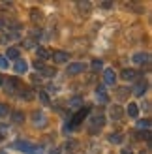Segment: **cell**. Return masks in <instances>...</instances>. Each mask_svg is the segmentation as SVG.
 Segmentation results:
<instances>
[{"label":"cell","instance_id":"cell-36","mask_svg":"<svg viewBox=\"0 0 152 154\" xmlns=\"http://www.w3.org/2000/svg\"><path fill=\"white\" fill-rule=\"evenodd\" d=\"M4 83V79H2V75H0V85H2Z\"/></svg>","mask_w":152,"mask_h":154},{"label":"cell","instance_id":"cell-39","mask_svg":"<svg viewBox=\"0 0 152 154\" xmlns=\"http://www.w3.org/2000/svg\"><path fill=\"white\" fill-rule=\"evenodd\" d=\"M0 154H6V152H0Z\"/></svg>","mask_w":152,"mask_h":154},{"label":"cell","instance_id":"cell-34","mask_svg":"<svg viewBox=\"0 0 152 154\" xmlns=\"http://www.w3.org/2000/svg\"><path fill=\"white\" fill-rule=\"evenodd\" d=\"M102 8H105V10H109V8H111V4H109V2H103V4H102Z\"/></svg>","mask_w":152,"mask_h":154},{"label":"cell","instance_id":"cell-19","mask_svg":"<svg viewBox=\"0 0 152 154\" xmlns=\"http://www.w3.org/2000/svg\"><path fill=\"white\" fill-rule=\"evenodd\" d=\"M77 8L81 13H90V10H92V6H90V2H77Z\"/></svg>","mask_w":152,"mask_h":154},{"label":"cell","instance_id":"cell-6","mask_svg":"<svg viewBox=\"0 0 152 154\" xmlns=\"http://www.w3.org/2000/svg\"><path fill=\"white\" fill-rule=\"evenodd\" d=\"M83 72H85V64L75 62V64H70V66H68V72H66V73H70V75H77V73H83Z\"/></svg>","mask_w":152,"mask_h":154},{"label":"cell","instance_id":"cell-28","mask_svg":"<svg viewBox=\"0 0 152 154\" xmlns=\"http://www.w3.org/2000/svg\"><path fill=\"white\" fill-rule=\"evenodd\" d=\"M8 111H10V109H8V105L6 103H0V117H6Z\"/></svg>","mask_w":152,"mask_h":154},{"label":"cell","instance_id":"cell-27","mask_svg":"<svg viewBox=\"0 0 152 154\" xmlns=\"http://www.w3.org/2000/svg\"><path fill=\"white\" fill-rule=\"evenodd\" d=\"M34 43H36L34 38H28V40H25V47H26V49H32V47H34Z\"/></svg>","mask_w":152,"mask_h":154},{"label":"cell","instance_id":"cell-8","mask_svg":"<svg viewBox=\"0 0 152 154\" xmlns=\"http://www.w3.org/2000/svg\"><path fill=\"white\" fill-rule=\"evenodd\" d=\"M147 87H148L147 81H139L137 85H135V88H133V94H135V96H143V94L147 92Z\"/></svg>","mask_w":152,"mask_h":154},{"label":"cell","instance_id":"cell-35","mask_svg":"<svg viewBox=\"0 0 152 154\" xmlns=\"http://www.w3.org/2000/svg\"><path fill=\"white\" fill-rule=\"evenodd\" d=\"M122 154H133V152H132L130 149H124V150H122Z\"/></svg>","mask_w":152,"mask_h":154},{"label":"cell","instance_id":"cell-4","mask_svg":"<svg viewBox=\"0 0 152 154\" xmlns=\"http://www.w3.org/2000/svg\"><path fill=\"white\" fill-rule=\"evenodd\" d=\"M90 124H92V126H90V132H92V134H96V128L100 130V128L105 124V119H103V115H94V117L90 119Z\"/></svg>","mask_w":152,"mask_h":154},{"label":"cell","instance_id":"cell-26","mask_svg":"<svg viewBox=\"0 0 152 154\" xmlns=\"http://www.w3.org/2000/svg\"><path fill=\"white\" fill-rule=\"evenodd\" d=\"M38 96H40L41 103H45V105H49V103H51V100H49V96L45 94V92H40V94H38Z\"/></svg>","mask_w":152,"mask_h":154},{"label":"cell","instance_id":"cell-31","mask_svg":"<svg viewBox=\"0 0 152 154\" xmlns=\"http://www.w3.org/2000/svg\"><path fill=\"white\" fill-rule=\"evenodd\" d=\"M0 68H2V70H6V68H8V60H6V57H0Z\"/></svg>","mask_w":152,"mask_h":154},{"label":"cell","instance_id":"cell-14","mask_svg":"<svg viewBox=\"0 0 152 154\" xmlns=\"http://www.w3.org/2000/svg\"><path fill=\"white\" fill-rule=\"evenodd\" d=\"M128 117L130 119H137L139 117V107L135 103H128Z\"/></svg>","mask_w":152,"mask_h":154},{"label":"cell","instance_id":"cell-5","mask_svg":"<svg viewBox=\"0 0 152 154\" xmlns=\"http://www.w3.org/2000/svg\"><path fill=\"white\" fill-rule=\"evenodd\" d=\"M51 58L55 60L56 64H62V62H66V60L70 58V55H68L66 51H53L51 53Z\"/></svg>","mask_w":152,"mask_h":154},{"label":"cell","instance_id":"cell-25","mask_svg":"<svg viewBox=\"0 0 152 154\" xmlns=\"http://www.w3.org/2000/svg\"><path fill=\"white\" fill-rule=\"evenodd\" d=\"M103 68V62L102 60H92V72H100Z\"/></svg>","mask_w":152,"mask_h":154},{"label":"cell","instance_id":"cell-37","mask_svg":"<svg viewBox=\"0 0 152 154\" xmlns=\"http://www.w3.org/2000/svg\"><path fill=\"white\" fill-rule=\"evenodd\" d=\"M141 154H150V152H148V150H145V152H141Z\"/></svg>","mask_w":152,"mask_h":154},{"label":"cell","instance_id":"cell-11","mask_svg":"<svg viewBox=\"0 0 152 154\" xmlns=\"http://www.w3.org/2000/svg\"><path fill=\"white\" fill-rule=\"evenodd\" d=\"M122 115H124V111H122V107H120V105H113L111 107V119L113 120H120V119H122Z\"/></svg>","mask_w":152,"mask_h":154},{"label":"cell","instance_id":"cell-7","mask_svg":"<svg viewBox=\"0 0 152 154\" xmlns=\"http://www.w3.org/2000/svg\"><path fill=\"white\" fill-rule=\"evenodd\" d=\"M36 55H38V60H47L51 58V51L49 49H45V47H36Z\"/></svg>","mask_w":152,"mask_h":154},{"label":"cell","instance_id":"cell-12","mask_svg":"<svg viewBox=\"0 0 152 154\" xmlns=\"http://www.w3.org/2000/svg\"><path fill=\"white\" fill-rule=\"evenodd\" d=\"M133 62L135 64H147L148 62V53H135V55H133Z\"/></svg>","mask_w":152,"mask_h":154},{"label":"cell","instance_id":"cell-21","mask_svg":"<svg viewBox=\"0 0 152 154\" xmlns=\"http://www.w3.org/2000/svg\"><path fill=\"white\" fill-rule=\"evenodd\" d=\"M6 58H17V60H19V49H17V47H8Z\"/></svg>","mask_w":152,"mask_h":154},{"label":"cell","instance_id":"cell-9","mask_svg":"<svg viewBox=\"0 0 152 154\" xmlns=\"http://www.w3.org/2000/svg\"><path fill=\"white\" fill-rule=\"evenodd\" d=\"M87 115H88V109H81V111H79L77 115H75V117H73V120H71V126H79L81 122H83V119L87 117Z\"/></svg>","mask_w":152,"mask_h":154},{"label":"cell","instance_id":"cell-18","mask_svg":"<svg viewBox=\"0 0 152 154\" xmlns=\"http://www.w3.org/2000/svg\"><path fill=\"white\" fill-rule=\"evenodd\" d=\"M19 96H21L23 100H32V98H34V92H32V88H25V87H23L21 92H19Z\"/></svg>","mask_w":152,"mask_h":154},{"label":"cell","instance_id":"cell-32","mask_svg":"<svg viewBox=\"0 0 152 154\" xmlns=\"http://www.w3.org/2000/svg\"><path fill=\"white\" fill-rule=\"evenodd\" d=\"M47 90L49 92H56V87H55V85H47Z\"/></svg>","mask_w":152,"mask_h":154},{"label":"cell","instance_id":"cell-16","mask_svg":"<svg viewBox=\"0 0 152 154\" xmlns=\"http://www.w3.org/2000/svg\"><path fill=\"white\" fill-rule=\"evenodd\" d=\"M120 75H122V79H126V81H133V79H137V72H135V70H124Z\"/></svg>","mask_w":152,"mask_h":154},{"label":"cell","instance_id":"cell-1","mask_svg":"<svg viewBox=\"0 0 152 154\" xmlns=\"http://www.w3.org/2000/svg\"><path fill=\"white\" fill-rule=\"evenodd\" d=\"M13 147L17 150H21V152H25V154H41V147L32 145L28 141H17V143H13Z\"/></svg>","mask_w":152,"mask_h":154},{"label":"cell","instance_id":"cell-38","mask_svg":"<svg viewBox=\"0 0 152 154\" xmlns=\"http://www.w3.org/2000/svg\"><path fill=\"white\" fill-rule=\"evenodd\" d=\"M0 141H2V134H0Z\"/></svg>","mask_w":152,"mask_h":154},{"label":"cell","instance_id":"cell-23","mask_svg":"<svg viewBox=\"0 0 152 154\" xmlns=\"http://www.w3.org/2000/svg\"><path fill=\"white\" fill-rule=\"evenodd\" d=\"M41 75L43 77H55L56 75V70H55V68H47V66H45L43 70H41Z\"/></svg>","mask_w":152,"mask_h":154},{"label":"cell","instance_id":"cell-3","mask_svg":"<svg viewBox=\"0 0 152 154\" xmlns=\"http://www.w3.org/2000/svg\"><path fill=\"white\" fill-rule=\"evenodd\" d=\"M2 85L6 87V92H10V94H13L17 88H21V83H19L17 77H10V79H6Z\"/></svg>","mask_w":152,"mask_h":154},{"label":"cell","instance_id":"cell-10","mask_svg":"<svg viewBox=\"0 0 152 154\" xmlns=\"http://www.w3.org/2000/svg\"><path fill=\"white\" fill-rule=\"evenodd\" d=\"M103 81L107 83V85H115V81H117V73L113 72V70H105V72H103Z\"/></svg>","mask_w":152,"mask_h":154},{"label":"cell","instance_id":"cell-20","mask_svg":"<svg viewBox=\"0 0 152 154\" xmlns=\"http://www.w3.org/2000/svg\"><path fill=\"white\" fill-rule=\"evenodd\" d=\"M11 120L15 122V124H21V122L25 120V115H23V111H13V113H11Z\"/></svg>","mask_w":152,"mask_h":154},{"label":"cell","instance_id":"cell-13","mask_svg":"<svg viewBox=\"0 0 152 154\" xmlns=\"http://www.w3.org/2000/svg\"><path fill=\"white\" fill-rule=\"evenodd\" d=\"M28 72V64L25 62V60H17V62H15V73H26Z\"/></svg>","mask_w":152,"mask_h":154},{"label":"cell","instance_id":"cell-15","mask_svg":"<svg viewBox=\"0 0 152 154\" xmlns=\"http://www.w3.org/2000/svg\"><path fill=\"white\" fill-rule=\"evenodd\" d=\"M96 96H98V100H100V102H103V103L109 102V96L105 94V88H103V87H98V88H96Z\"/></svg>","mask_w":152,"mask_h":154},{"label":"cell","instance_id":"cell-2","mask_svg":"<svg viewBox=\"0 0 152 154\" xmlns=\"http://www.w3.org/2000/svg\"><path fill=\"white\" fill-rule=\"evenodd\" d=\"M47 117H45V115L41 113V111H34L32 113V124L34 126H38V128H45L47 126Z\"/></svg>","mask_w":152,"mask_h":154},{"label":"cell","instance_id":"cell-24","mask_svg":"<svg viewBox=\"0 0 152 154\" xmlns=\"http://www.w3.org/2000/svg\"><path fill=\"white\" fill-rule=\"evenodd\" d=\"M77 147H79V143H77V141H66V145H64V149H66V150H70V152H73Z\"/></svg>","mask_w":152,"mask_h":154},{"label":"cell","instance_id":"cell-33","mask_svg":"<svg viewBox=\"0 0 152 154\" xmlns=\"http://www.w3.org/2000/svg\"><path fill=\"white\" fill-rule=\"evenodd\" d=\"M49 154H60V149H51Z\"/></svg>","mask_w":152,"mask_h":154},{"label":"cell","instance_id":"cell-30","mask_svg":"<svg viewBox=\"0 0 152 154\" xmlns=\"http://www.w3.org/2000/svg\"><path fill=\"white\" fill-rule=\"evenodd\" d=\"M34 68H36V70H40V72H41L43 68H45V64L41 62V60H36V62H34Z\"/></svg>","mask_w":152,"mask_h":154},{"label":"cell","instance_id":"cell-17","mask_svg":"<svg viewBox=\"0 0 152 154\" xmlns=\"http://www.w3.org/2000/svg\"><path fill=\"white\" fill-rule=\"evenodd\" d=\"M30 19H32L34 23H40L43 19V15H41V11L38 10V8H32V10H30Z\"/></svg>","mask_w":152,"mask_h":154},{"label":"cell","instance_id":"cell-22","mask_svg":"<svg viewBox=\"0 0 152 154\" xmlns=\"http://www.w3.org/2000/svg\"><path fill=\"white\" fill-rule=\"evenodd\" d=\"M122 139H124V137H122V134H118V132H113V134L109 135V141H111V143H115V145L122 143Z\"/></svg>","mask_w":152,"mask_h":154},{"label":"cell","instance_id":"cell-29","mask_svg":"<svg viewBox=\"0 0 152 154\" xmlns=\"http://www.w3.org/2000/svg\"><path fill=\"white\" fill-rule=\"evenodd\" d=\"M139 128H145V130H148L150 128V122L148 120H139V124H137Z\"/></svg>","mask_w":152,"mask_h":154}]
</instances>
